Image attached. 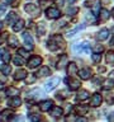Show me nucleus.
Wrapping results in <instances>:
<instances>
[{"label":"nucleus","instance_id":"nucleus-47","mask_svg":"<svg viewBox=\"0 0 114 122\" xmlns=\"http://www.w3.org/2000/svg\"><path fill=\"white\" fill-rule=\"evenodd\" d=\"M51 1L49 0H39V4H41V6H46L47 4H49Z\"/></svg>","mask_w":114,"mask_h":122},{"label":"nucleus","instance_id":"nucleus-29","mask_svg":"<svg viewBox=\"0 0 114 122\" xmlns=\"http://www.w3.org/2000/svg\"><path fill=\"white\" fill-rule=\"evenodd\" d=\"M72 51H74V53L84 52V43H75L72 46Z\"/></svg>","mask_w":114,"mask_h":122},{"label":"nucleus","instance_id":"nucleus-33","mask_svg":"<svg viewBox=\"0 0 114 122\" xmlns=\"http://www.w3.org/2000/svg\"><path fill=\"white\" fill-rule=\"evenodd\" d=\"M42 95V90L41 89H34L30 92V94H28L29 98H36V97H41Z\"/></svg>","mask_w":114,"mask_h":122},{"label":"nucleus","instance_id":"nucleus-39","mask_svg":"<svg viewBox=\"0 0 114 122\" xmlns=\"http://www.w3.org/2000/svg\"><path fill=\"white\" fill-rule=\"evenodd\" d=\"M94 13L93 14H86L85 15V18H86V20H89L90 23H91V24H94V23H95V18H94Z\"/></svg>","mask_w":114,"mask_h":122},{"label":"nucleus","instance_id":"nucleus-57","mask_svg":"<svg viewBox=\"0 0 114 122\" xmlns=\"http://www.w3.org/2000/svg\"><path fill=\"white\" fill-rule=\"evenodd\" d=\"M1 28H3V23L0 22V29H1Z\"/></svg>","mask_w":114,"mask_h":122},{"label":"nucleus","instance_id":"nucleus-15","mask_svg":"<svg viewBox=\"0 0 114 122\" xmlns=\"http://www.w3.org/2000/svg\"><path fill=\"white\" fill-rule=\"evenodd\" d=\"M8 104L10 107H19L22 104V99L18 97V95H14L13 98H10L9 101H8Z\"/></svg>","mask_w":114,"mask_h":122},{"label":"nucleus","instance_id":"nucleus-27","mask_svg":"<svg viewBox=\"0 0 114 122\" xmlns=\"http://www.w3.org/2000/svg\"><path fill=\"white\" fill-rule=\"evenodd\" d=\"M112 88H114V79L110 78V79L104 81V84H103V89L108 90V89H112Z\"/></svg>","mask_w":114,"mask_h":122},{"label":"nucleus","instance_id":"nucleus-56","mask_svg":"<svg viewBox=\"0 0 114 122\" xmlns=\"http://www.w3.org/2000/svg\"><path fill=\"white\" fill-rule=\"evenodd\" d=\"M110 74H112V78H114V71H112Z\"/></svg>","mask_w":114,"mask_h":122},{"label":"nucleus","instance_id":"nucleus-10","mask_svg":"<svg viewBox=\"0 0 114 122\" xmlns=\"http://www.w3.org/2000/svg\"><path fill=\"white\" fill-rule=\"evenodd\" d=\"M23 38H24V42H25V47H28L29 50H32L33 48V38H32V36L28 33V32H25V33H23Z\"/></svg>","mask_w":114,"mask_h":122},{"label":"nucleus","instance_id":"nucleus-9","mask_svg":"<svg viewBox=\"0 0 114 122\" xmlns=\"http://www.w3.org/2000/svg\"><path fill=\"white\" fill-rule=\"evenodd\" d=\"M101 101H103L101 95L99 94V93H95L93 97H91L90 106H91V107H98V106H100V104H101Z\"/></svg>","mask_w":114,"mask_h":122},{"label":"nucleus","instance_id":"nucleus-24","mask_svg":"<svg viewBox=\"0 0 114 122\" xmlns=\"http://www.w3.org/2000/svg\"><path fill=\"white\" fill-rule=\"evenodd\" d=\"M87 111H89V107L87 106H82V104H79L76 106V112H77V114H86Z\"/></svg>","mask_w":114,"mask_h":122},{"label":"nucleus","instance_id":"nucleus-12","mask_svg":"<svg viewBox=\"0 0 114 122\" xmlns=\"http://www.w3.org/2000/svg\"><path fill=\"white\" fill-rule=\"evenodd\" d=\"M66 64H68V57H67V55H61L60 57H58V61H57V69H63L65 67V65Z\"/></svg>","mask_w":114,"mask_h":122},{"label":"nucleus","instance_id":"nucleus-2","mask_svg":"<svg viewBox=\"0 0 114 122\" xmlns=\"http://www.w3.org/2000/svg\"><path fill=\"white\" fill-rule=\"evenodd\" d=\"M24 10L33 18H36V17H38V15L41 14L39 13V8H38L37 5H34V4H32V3L27 4V5L24 6Z\"/></svg>","mask_w":114,"mask_h":122},{"label":"nucleus","instance_id":"nucleus-41","mask_svg":"<svg viewBox=\"0 0 114 122\" xmlns=\"http://www.w3.org/2000/svg\"><path fill=\"white\" fill-rule=\"evenodd\" d=\"M18 53H19L22 57H28V52H27L25 50H23V48H19V50H18Z\"/></svg>","mask_w":114,"mask_h":122},{"label":"nucleus","instance_id":"nucleus-30","mask_svg":"<svg viewBox=\"0 0 114 122\" xmlns=\"http://www.w3.org/2000/svg\"><path fill=\"white\" fill-rule=\"evenodd\" d=\"M105 59H106V62H108L109 65H112V66H114V52L109 51L108 53H106Z\"/></svg>","mask_w":114,"mask_h":122},{"label":"nucleus","instance_id":"nucleus-55","mask_svg":"<svg viewBox=\"0 0 114 122\" xmlns=\"http://www.w3.org/2000/svg\"><path fill=\"white\" fill-rule=\"evenodd\" d=\"M68 1H70V3L72 4V3H75V1H76V0H68Z\"/></svg>","mask_w":114,"mask_h":122},{"label":"nucleus","instance_id":"nucleus-51","mask_svg":"<svg viewBox=\"0 0 114 122\" xmlns=\"http://www.w3.org/2000/svg\"><path fill=\"white\" fill-rule=\"evenodd\" d=\"M4 13H5V8H4V6H0V17H1Z\"/></svg>","mask_w":114,"mask_h":122},{"label":"nucleus","instance_id":"nucleus-23","mask_svg":"<svg viewBox=\"0 0 114 122\" xmlns=\"http://www.w3.org/2000/svg\"><path fill=\"white\" fill-rule=\"evenodd\" d=\"M108 36H109V29L103 28V29H100V32L98 33V40L99 41H104V40L108 38Z\"/></svg>","mask_w":114,"mask_h":122},{"label":"nucleus","instance_id":"nucleus-13","mask_svg":"<svg viewBox=\"0 0 114 122\" xmlns=\"http://www.w3.org/2000/svg\"><path fill=\"white\" fill-rule=\"evenodd\" d=\"M13 112L10 109H4L1 113H0V121H8V120H11L13 118Z\"/></svg>","mask_w":114,"mask_h":122},{"label":"nucleus","instance_id":"nucleus-44","mask_svg":"<svg viewBox=\"0 0 114 122\" xmlns=\"http://www.w3.org/2000/svg\"><path fill=\"white\" fill-rule=\"evenodd\" d=\"M94 51L98 52V53H100V52L103 51V46H101V45H96V46L94 47Z\"/></svg>","mask_w":114,"mask_h":122},{"label":"nucleus","instance_id":"nucleus-53","mask_svg":"<svg viewBox=\"0 0 114 122\" xmlns=\"http://www.w3.org/2000/svg\"><path fill=\"white\" fill-rule=\"evenodd\" d=\"M99 71H101V72H104V71H105V67H104V66H101V67H99Z\"/></svg>","mask_w":114,"mask_h":122},{"label":"nucleus","instance_id":"nucleus-42","mask_svg":"<svg viewBox=\"0 0 114 122\" xmlns=\"http://www.w3.org/2000/svg\"><path fill=\"white\" fill-rule=\"evenodd\" d=\"M29 120H30V121H39L41 117L38 116V114H34V113H33V114H30V116H29Z\"/></svg>","mask_w":114,"mask_h":122},{"label":"nucleus","instance_id":"nucleus-34","mask_svg":"<svg viewBox=\"0 0 114 122\" xmlns=\"http://www.w3.org/2000/svg\"><path fill=\"white\" fill-rule=\"evenodd\" d=\"M70 97V93H68L67 90H61L57 93V98H60V99H65V98H68Z\"/></svg>","mask_w":114,"mask_h":122},{"label":"nucleus","instance_id":"nucleus-25","mask_svg":"<svg viewBox=\"0 0 114 122\" xmlns=\"http://www.w3.org/2000/svg\"><path fill=\"white\" fill-rule=\"evenodd\" d=\"M8 43H9V46H11V47H17L19 41H18V38L15 37L14 34H11V36L8 37Z\"/></svg>","mask_w":114,"mask_h":122},{"label":"nucleus","instance_id":"nucleus-36","mask_svg":"<svg viewBox=\"0 0 114 122\" xmlns=\"http://www.w3.org/2000/svg\"><path fill=\"white\" fill-rule=\"evenodd\" d=\"M91 59H93V61L95 64H99V62H100V60H101V56H100V53L95 52V53L91 55Z\"/></svg>","mask_w":114,"mask_h":122},{"label":"nucleus","instance_id":"nucleus-1","mask_svg":"<svg viewBox=\"0 0 114 122\" xmlns=\"http://www.w3.org/2000/svg\"><path fill=\"white\" fill-rule=\"evenodd\" d=\"M47 46H48V50H51V51H57V50H63L66 47V43H65L62 37L56 34V36H52L49 38Z\"/></svg>","mask_w":114,"mask_h":122},{"label":"nucleus","instance_id":"nucleus-38","mask_svg":"<svg viewBox=\"0 0 114 122\" xmlns=\"http://www.w3.org/2000/svg\"><path fill=\"white\" fill-rule=\"evenodd\" d=\"M77 11H79V8H76V6L70 8V9H67V15H75Z\"/></svg>","mask_w":114,"mask_h":122},{"label":"nucleus","instance_id":"nucleus-52","mask_svg":"<svg viewBox=\"0 0 114 122\" xmlns=\"http://www.w3.org/2000/svg\"><path fill=\"white\" fill-rule=\"evenodd\" d=\"M76 120H77V121H86V118H84V117H76Z\"/></svg>","mask_w":114,"mask_h":122},{"label":"nucleus","instance_id":"nucleus-18","mask_svg":"<svg viewBox=\"0 0 114 122\" xmlns=\"http://www.w3.org/2000/svg\"><path fill=\"white\" fill-rule=\"evenodd\" d=\"M87 98H89V92H87V90H80L77 93V95H76V99H77L79 102L86 101Z\"/></svg>","mask_w":114,"mask_h":122},{"label":"nucleus","instance_id":"nucleus-37","mask_svg":"<svg viewBox=\"0 0 114 122\" xmlns=\"http://www.w3.org/2000/svg\"><path fill=\"white\" fill-rule=\"evenodd\" d=\"M44 32H46V27H44V24H43V22H41L39 24H38V33L42 36Z\"/></svg>","mask_w":114,"mask_h":122},{"label":"nucleus","instance_id":"nucleus-45","mask_svg":"<svg viewBox=\"0 0 114 122\" xmlns=\"http://www.w3.org/2000/svg\"><path fill=\"white\" fill-rule=\"evenodd\" d=\"M0 3L5 4V5H11L14 3V0H0Z\"/></svg>","mask_w":114,"mask_h":122},{"label":"nucleus","instance_id":"nucleus-16","mask_svg":"<svg viewBox=\"0 0 114 122\" xmlns=\"http://www.w3.org/2000/svg\"><path fill=\"white\" fill-rule=\"evenodd\" d=\"M63 114V109L61 108V107H52L51 108V116L52 117H55V118H57V117H61Z\"/></svg>","mask_w":114,"mask_h":122},{"label":"nucleus","instance_id":"nucleus-54","mask_svg":"<svg viewBox=\"0 0 114 122\" xmlns=\"http://www.w3.org/2000/svg\"><path fill=\"white\" fill-rule=\"evenodd\" d=\"M4 43V37H0V45Z\"/></svg>","mask_w":114,"mask_h":122},{"label":"nucleus","instance_id":"nucleus-31","mask_svg":"<svg viewBox=\"0 0 114 122\" xmlns=\"http://www.w3.org/2000/svg\"><path fill=\"white\" fill-rule=\"evenodd\" d=\"M6 94L8 95H11V97H14V95H18L19 94V90L17 89V88H14V86H9L6 89Z\"/></svg>","mask_w":114,"mask_h":122},{"label":"nucleus","instance_id":"nucleus-4","mask_svg":"<svg viewBox=\"0 0 114 122\" xmlns=\"http://www.w3.org/2000/svg\"><path fill=\"white\" fill-rule=\"evenodd\" d=\"M46 15H47L48 19H57V18H60L61 13L57 8H48L46 10Z\"/></svg>","mask_w":114,"mask_h":122},{"label":"nucleus","instance_id":"nucleus-40","mask_svg":"<svg viewBox=\"0 0 114 122\" xmlns=\"http://www.w3.org/2000/svg\"><path fill=\"white\" fill-rule=\"evenodd\" d=\"M36 79H37V75H32V74H30L29 76H28V78H27V83H34V81H36Z\"/></svg>","mask_w":114,"mask_h":122},{"label":"nucleus","instance_id":"nucleus-59","mask_svg":"<svg viewBox=\"0 0 114 122\" xmlns=\"http://www.w3.org/2000/svg\"><path fill=\"white\" fill-rule=\"evenodd\" d=\"M1 88H3V84H1V83H0V89H1Z\"/></svg>","mask_w":114,"mask_h":122},{"label":"nucleus","instance_id":"nucleus-11","mask_svg":"<svg viewBox=\"0 0 114 122\" xmlns=\"http://www.w3.org/2000/svg\"><path fill=\"white\" fill-rule=\"evenodd\" d=\"M19 19V17H18V14L15 13V11H10V13H8V17H6V23L9 25H13L15 22H17Z\"/></svg>","mask_w":114,"mask_h":122},{"label":"nucleus","instance_id":"nucleus-19","mask_svg":"<svg viewBox=\"0 0 114 122\" xmlns=\"http://www.w3.org/2000/svg\"><path fill=\"white\" fill-rule=\"evenodd\" d=\"M27 71L25 70H23V69H19V70H17V72H15V75H14V79L15 80H23V79H25L27 78Z\"/></svg>","mask_w":114,"mask_h":122},{"label":"nucleus","instance_id":"nucleus-6","mask_svg":"<svg viewBox=\"0 0 114 122\" xmlns=\"http://www.w3.org/2000/svg\"><path fill=\"white\" fill-rule=\"evenodd\" d=\"M53 107V102L51 101V99H47V101H43L39 103V109L42 111V112H47V111H49Z\"/></svg>","mask_w":114,"mask_h":122},{"label":"nucleus","instance_id":"nucleus-8","mask_svg":"<svg viewBox=\"0 0 114 122\" xmlns=\"http://www.w3.org/2000/svg\"><path fill=\"white\" fill-rule=\"evenodd\" d=\"M65 81H66V83L68 84V88H70L71 90H76V89H79L80 85H81V83H80L77 79H66Z\"/></svg>","mask_w":114,"mask_h":122},{"label":"nucleus","instance_id":"nucleus-43","mask_svg":"<svg viewBox=\"0 0 114 122\" xmlns=\"http://www.w3.org/2000/svg\"><path fill=\"white\" fill-rule=\"evenodd\" d=\"M90 46H89V43H84V52L85 53H90Z\"/></svg>","mask_w":114,"mask_h":122},{"label":"nucleus","instance_id":"nucleus-28","mask_svg":"<svg viewBox=\"0 0 114 122\" xmlns=\"http://www.w3.org/2000/svg\"><path fill=\"white\" fill-rule=\"evenodd\" d=\"M0 71H1L4 75H9L10 72H11V67H10L8 64L4 62V65H1V66H0Z\"/></svg>","mask_w":114,"mask_h":122},{"label":"nucleus","instance_id":"nucleus-22","mask_svg":"<svg viewBox=\"0 0 114 122\" xmlns=\"http://www.w3.org/2000/svg\"><path fill=\"white\" fill-rule=\"evenodd\" d=\"M0 57H1L3 62H5V64H9V61L11 59V56H10V53H9L8 50H3L1 53H0Z\"/></svg>","mask_w":114,"mask_h":122},{"label":"nucleus","instance_id":"nucleus-20","mask_svg":"<svg viewBox=\"0 0 114 122\" xmlns=\"http://www.w3.org/2000/svg\"><path fill=\"white\" fill-rule=\"evenodd\" d=\"M24 24H25V23H24V20H23V19H18V20L13 24V30H14V32H19V30L23 29Z\"/></svg>","mask_w":114,"mask_h":122},{"label":"nucleus","instance_id":"nucleus-50","mask_svg":"<svg viewBox=\"0 0 114 122\" xmlns=\"http://www.w3.org/2000/svg\"><path fill=\"white\" fill-rule=\"evenodd\" d=\"M63 4H65V0H57V5L58 6H63Z\"/></svg>","mask_w":114,"mask_h":122},{"label":"nucleus","instance_id":"nucleus-49","mask_svg":"<svg viewBox=\"0 0 114 122\" xmlns=\"http://www.w3.org/2000/svg\"><path fill=\"white\" fill-rule=\"evenodd\" d=\"M110 45L114 46V27L112 28V40H110Z\"/></svg>","mask_w":114,"mask_h":122},{"label":"nucleus","instance_id":"nucleus-58","mask_svg":"<svg viewBox=\"0 0 114 122\" xmlns=\"http://www.w3.org/2000/svg\"><path fill=\"white\" fill-rule=\"evenodd\" d=\"M112 15H113V18H114V9L112 10Z\"/></svg>","mask_w":114,"mask_h":122},{"label":"nucleus","instance_id":"nucleus-35","mask_svg":"<svg viewBox=\"0 0 114 122\" xmlns=\"http://www.w3.org/2000/svg\"><path fill=\"white\" fill-rule=\"evenodd\" d=\"M99 11H100V3L99 1H94V5H93V13L95 15L99 14Z\"/></svg>","mask_w":114,"mask_h":122},{"label":"nucleus","instance_id":"nucleus-17","mask_svg":"<svg viewBox=\"0 0 114 122\" xmlns=\"http://www.w3.org/2000/svg\"><path fill=\"white\" fill-rule=\"evenodd\" d=\"M110 17V13L106 9H101L100 13H99V20L100 22H106Z\"/></svg>","mask_w":114,"mask_h":122},{"label":"nucleus","instance_id":"nucleus-5","mask_svg":"<svg viewBox=\"0 0 114 122\" xmlns=\"http://www.w3.org/2000/svg\"><path fill=\"white\" fill-rule=\"evenodd\" d=\"M41 64H42V57H41V56H32V57L28 60V66H29L30 69L38 67Z\"/></svg>","mask_w":114,"mask_h":122},{"label":"nucleus","instance_id":"nucleus-14","mask_svg":"<svg viewBox=\"0 0 114 122\" xmlns=\"http://www.w3.org/2000/svg\"><path fill=\"white\" fill-rule=\"evenodd\" d=\"M67 74L70 76H74L77 74V65L75 62H68L67 64Z\"/></svg>","mask_w":114,"mask_h":122},{"label":"nucleus","instance_id":"nucleus-26","mask_svg":"<svg viewBox=\"0 0 114 122\" xmlns=\"http://www.w3.org/2000/svg\"><path fill=\"white\" fill-rule=\"evenodd\" d=\"M85 27H86V24H85V23H84V24H81V25H77V27H75L74 29H71L70 32L67 33V36H68V37H72V36H75V34L77 33L79 30H81V29H84V28H85Z\"/></svg>","mask_w":114,"mask_h":122},{"label":"nucleus","instance_id":"nucleus-48","mask_svg":"<svg viewBox=\"0 0 114 122\" xmlns=\"http://www.w3.org/2000/svg\"><path fill=\"white\" fill-rule=\"evenodd\" d=\"M106 101H108L109 104H112V103H114V94H110V98L108 97V98H106Z\"/></svg>","mask_w":114,"mask_h":122},{"label":"nucleus","instance_id":"nucleus-7","mask_svg":"<svg viewBox=\"0 0 114 122\" xmlns=\"http://www.w3.org/2000/svg\"><path fill=\"white\" fill-rule=\"evenodd\" d=\"M79 75L82 80H89L91 76H93V71H91L90 69L85 67V69H81V70L79 71Z\"/></svg>","mask_w":114,"mask_h":122},{"label":"nucleus","instance_id":"nucleus-32","mask_svg":"<svg viewBox=\"0 0 114 122\" xmlns=\"http://www.w3.org/2000/svg\"><path fill=\"white\" fill-rule=\"evenodd\" d=\"M13 62L17 65V66H22V65H24V60L22 59L20 56H15V57H13Z\"/></svg>","mask_w":114,"mask_h":122},{"label":"nucleus","instance_id":"nucleus-46","mask_svg":"<svg viewBox=\"0 0 114 122\" xmlns=\"http://www.w3.org/2000/svg\"><path fill=\"white\" fill-rule=\"evenodd\" d=\"M100 81H103L101 76H95L94 80H93V83H94V84H98V83H100Z\"/></svg>","mask_w":114,"mask_h":122},{"label":"nucleus","instance_id":"nucleus-3","mask_svg":"<svg viewBox=\"0 0 114 122\" xmlns=\"http://www.w3.org/2000/svg\"><path fill=\"white\" fill-rule=\"evenodd\" d=\"M58 84H60V78L55 76V78L49 79L48 81L46 83V90H47V92H51V90L55 89V88L58 85Z\"/></svg>","mask_w":114,"mask_h":122},{"label":"nucleus","instance_id":"nucleus-21","mask_svg":"<svg viewBox=\"0 0 114 122\" xmlns=\"http://www.w3.org/2000/svg\"><path fill=\"white\" fill-rule=\"evenodd\" d=\"M51 74V70H49V67L48 66H43V67H41L39 70H38L37 72V76H39V78H43V76H47Z\"/></svg>","mask_w":114,"mask_h":122}]
</instances>
